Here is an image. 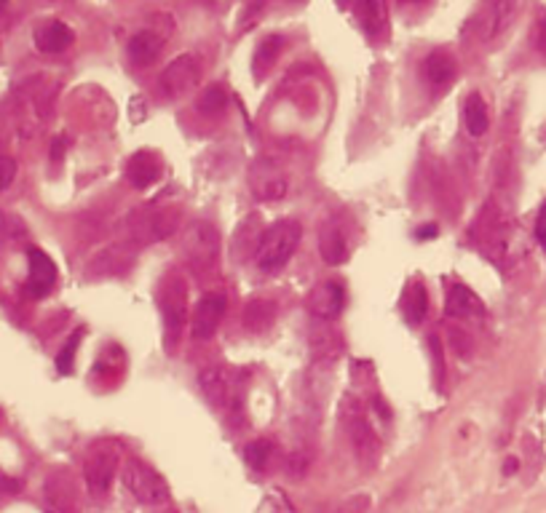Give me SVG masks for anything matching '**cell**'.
<instances>
[{
  "instance_id": "cell-30",
  "label": "cell",
  "mask_w": 546,
  "mask_h": 513,
  "mask_svg": "<svg viewBox=\"0 0 546 513\" xmlns=\"http://www.w3.org/2000/svg\"><path fill=\"white\" fill-rule=\"evenodd\" d=\"M244 452H247V463L252 470H265L268 463H271V458H273V441L254 439V441H249Z\"/></svg>"
},
{
  "instance_id": "cell-26",
  "label": "cell",
  "mask_w": 546,
  "mask_h": 513,
  "mask_svg": "<svg viewBox=\"0 0 546 513\" xmlns=\"http://www.w3.org/2000/svg\"><path fill=\"white\" fill-rule=\"evenodd\" d=\"M324 324H330V321H319V327L311 331V353H313L316 364H333L343 350L338 334Z\"/></svg>"
},
{
  "instance_id": "cell-17",
  "label": "cell",
  "mask_w": 546,
  "mask_h": 513,
  "mask_svg": "<svg viewBox=\"0 0 546 513\" xmlns=\"http://www.w3.org/2000/svg\"><path fill=\"white\" fill-rule=\"evenodd\" d=\"M164 177V161L153 150H137L126 163V180L134 190H145Z\"/></svg>"
},
{
  "instance_id": "cell-12",
  "label": "cell",
  "mask_w": 546,
  "mask_h": 513,
  "mask_svg": "<svg viewBox=\"0 0 546 513\" xmlns=\"http://www.w3.org/2000/svg\"><path fill=\"white\" fill-rule=\"evenodd\" d=\"M249 190L260 201H282L290 192V180L287 172L282 169L279 161L273 158H260L249 169Z\"/></svg>"
},
{
  "instance_id": "cell-39",
  "label": "cell",
  "mask_w": 546,
  "mask_h": 513,
  "mask_svg": "<svg viewBox=\"0 0 546 513\" xmlns=\"http://www.w3.org/2000/svg\"><path fill=\"white\" fill-rule=\"evenodd\" d=\"M437 235V228L434 225H429V228H421L418 231V238H434Z\"/></svg>"
},
{
  "instance_id": "cell-42",
  "label": "cell",
  "mask_w": 546,
  "mask_h": 513,
  "mask_svg": "<svg viewBox=\"0 0 546 513\" xmlns=\"http://www.w3.org/2000/svg\"><path fill=\"white\" fill-rule=\"evenodd\" d=\"M5 5H8V0H0V11H3Z\"/></svg>"
},
{
  "instance_id": "cell-25",
  "label": "cell",
  "mask_w": 546,
  "mask_h": 513,
  "mask_svg": "<svg viewBox=\"0 0 546 513\" xmlns=\"http://www.w3.org/2000/svg\"><path fill=\"white\" fill-rule=\"evenodd\" d=\"M319 254L327 265H343L348 260V241L338 225H324L319 235Z\"/></svg>"
},
{
  "instance_id": "cell-5",
  "label": "cell",
  "mask_w": 546,
  "mask_h": 513,
  "mask_svg": "<svg viewBox=\"0 0 546 513\" xmlns=\"http://www.w3.org/2000/svg\"><path fill=\"white\" fill-rule=\"evenodd\" d=\"M183 222V209L180 206H158L150 203L129 214L126 220V235L132 246H150L158 241H166L177 233Z\"/></svg>"
},
{
  "instance_id": "cell-6",
  "label": "cell",
  "mask_w": 546,
  "mask_h": 513,
  "mask_svg": "<svg viewBox=\"0 0 546 513\" xmlns=\"http://www.w3.org/2000/svg\"><path fill=\"white\" fill-rule=\"evenodd\" d=\"M220 231L206 222V220H196L188 225L185 238H183V254H185V262H188V271L196 276V279H206V276H214L217 273V265H220Z\"/></svg>"
},
{
  "instance_id": "cell-21",
  "label": "cell",
  "mask_w": 546,
  "mask_h": 513,
  "mask_svg": "<svg viewBox=\"0 0 546 513\" xmlns=\"http://www.w3.org/2000/svg\"><path fill=\"white\" fill-rule=\"evenodd\" d=\"M33 41H35V48L41 54H62L75 44V33H73L70 25L51 19V22H44L41 27H35Z\"/></svg>"
},
{
  "instance_id": "cell-8",
  "label": "cell",
  "mask_w": 546,
  "mask_h": 513,
  "mask_svg": "<svg viewBox=\"0 0 546 513\" xmlns=\"http://www.w3.org/2000/svg\"><path fill=\"white\" fill-rule=\"evenodd\" d=\"M121 478L129 495L143 506H164L169 500V484L161 478V473L137 458H126L121 463Z\"/></svg>"
},
{
  "instance_id": "cell-23",
  "label": "cell",
  "mask_w": 546,
  "mask_h": 513,
  "mask_svg": "<svg viewBox=\"0 0 546 513\" xmlns=\"http://www.w3.org/2000/svg\"><path fill=\"white\" fill-rule=\"evenodd\" d=\"M242 321L249 334H263L273 327L276 321V302L273 300H265V297H254L244 305V313H242Z\"/></svg>"
},
{
  "instance_id": "cell-1",
  "label": "cell",
  "mask_w": 546,
  "mask_h": 513,
  "mask_svg": "<svg viewBox=\"0 0 546 513\" xmlns=\"http://www.w3.org/2000/svg\"><path fill=\"white\" fill-rule=\"evenodd\" d=\"M155 297H158V311H161V321H164V345L169 353H174L185 337V327H188V305H191L188 276L180 268L166 271L158 283Z\"/></svg>"
},
{
  "instance_id": "cell-38",
  "label": "cell",
  "mask_w": 546,
  "mask_h": 513,
  "mask_svg": "<svg viewBox=\"0 0 546 513\" xmlns=\"http://www.w3.org/2000/svg\"><path fill=\"white\" fill-rule=\"evenodd\" d=\"M65 147H67V137H62V140H54V144H51V158H54V163H56V161H62V155H65Z\"/></svg>"
},
{
  "instance_id": "cell-37",
  "label": "cell",
  "mask_w": 546,
  "mask_h": 513,
  "mask_svg": "<svg viewBox=\"0 0 546 513\" xmlns=\"http://www.w3.org/2000/svg\"><path fill=\"white\" fill-rule=\"evenodd\" d=\"M536 238H539L541 249L546 252V201L541 203V209H539V217H536Z\"/></svg>"
},
{
  "instance_id": "cell-44",
  "label": "cell",
  "mask_w": 546,
  "mask_h": 513,
  "mask_svg": "<svg viewBox=\"0 0 546 513\" xmlns=\"http://www.w3.org/2000/svg\"><path fill=\"white\" fill-rule=\"evenodd\" d=\"M164 513H180V511H164Z\"/></svg>"
},
{
  "instance_id": "cell-20",
  "label": "cell",
  "mask_w": 546,
  "mask_h": 513,
  "mask_svg": "<svg viewBox=\"0 0 546 513\" xmlns=\"http://www.w3.org/2000/svg\"><path fill=\"white\" fill-rule=\"evenodd\" d=\"M445 313L450 319L472 321V319H482L485 316V305H482V300L466 283H452L447 289Z\"/></svg>"
},
{
  "instance_id": "cell-15",
  "label": "cell",
  "mask_w": 546,
  "mask_h": 513,
  "mask_svg": "<svg viewBox=\"0 0 546 513\" xmlns=\"http://www.w3.org/2000/svg\"><path fill=\"white\" fill-rule=\"evenodd\" d=\"M166 38H169V33L155 30V27H145V30L134 33L132 41H129V46H126L129 62L134 67H150L161 56V51L166 46Z\"/></svg>"
},
{
  "instance_id": "cell-34",
  "label": "cell",
  "mask_w": 546,
  "mask_h": 513,
  "mask_svg": "<svg viewBox=\"0 0 546 513\" xmlns=\"http://www.w3.org/2000/svg\"><path fill=\"white\" fill-rule=\"evenodd\" d=\"M367 508H370V498L367 495H356V498H348L335 513H364Z\"/></svg>"
},
{
  "instance_id": "cell-18",
  "label": "cell",
  "mask_w": 546,
  "mask_h": 513,
  "mask_svg": "<svg viewBox=\"0 0 546 513\" xmlns=\"http://www.w3.org/2000/svg\"><path fill=\"white\" fill-rule=\"evenodd\" d=\"M134 254H137V246H132L129 241L102 249L100 254L92 260V276H124V273H129Z\"/></svg>"
},
{
  "instance_id": "cell-29",
  "label": "cell",
  "mask_w": 546,
  "mask_h": 513,
  "mask_svg": "<svg viewBox=\"0 0 546 513\" xmlns=\"http://www.w3.org/2000/svg\"><path fill=\"white\" fill-rule=\"evenodd\" d=\"M196 107H199V113H204V115H220L228 107V92L220 84H214V86H209V89H204L199 94Z\"/></svg>"
},
{
  "instance_id": "cell-27",
  "label": "cell",
  "mask_w": 546,
  "mask_h": 513,
  "mask_svg": "<svg viewBox=\"0 0 546 513\" xmlns=\"http://www.w3.org/2000/svg\"><path fill=\"white\" fill-rule=\"evenodd\" d=\"M282 48H284V38H282V35H268V38H263V41L257 44L254 54H252V70H254V78H257V81H263V78L273 70V64H276Z\"/></svg>"
},
{
  "instance_id": "cell-36",
  "label": "cell",
  "mask_w": 546,
  "mask_h": 513,
  "mask_svg": "<svg viewBox=\"0 0 546 513\" xmlns=\"http://www.w3.org/2000/svg\"><path fill=\"white\" fill-rule=\"evenodd\" d=\"M265 3H268V0H247V5H244V11H242V27H247L249 22H254V19L260 16V11L265 8Z\"/></svg>"
},
{
  "instance_id": "cell-14",
  "label": "cell",
  "mask_w": 546,
  "mask_h": 513,
  "mask_svg": "<svg viewBox=\"0 0 546 513\" xmlns=\"http://www.w3.org/2000/svg\"><path fill=\"white\" fill-rule=\"evenodd\" d=\"M225 305H228V300H225L223 291H206L194 308L191 337L194 340H212L220 321H223V316H225Z\"/></svg>"
},
{
  "instance_id": "cell-33",
  "label": "cell",
  "mask_w": 546,
  "mask_h": 513,
  "mask_svg": "<svg viewBox=\"0 0 546 513\" xmlns=\"http://www.w3.org/2000/svg\"><path fill=\"white\" fill-rule=\"evenodd\" d=\"M16 172H19L16 161L11 155H0V190L11 187V183L16 180Z\"/></svg>"
},
{
  "instance_id": "cell-24",
  "label": "cell",
  "mask_w": 546,
  "mask_h": 513,
  "mask_svg": "<svg viewBox=\"0 0 546 513\" xmlns=\"http://www.w3.org/2000/svg\"><path fill=\"white\" fill-rule=\"evenodd\" d=\"M402 313L407 319V324L418 327L423 324V319L429 316V291H426V283L421 281H410L404 294H402Z\"/></svg>"
},
{
  "instance_id": "cell-9",
  "label": "cell",
  "mask_w": 546,
  "mask_h": 513,
  "mask_svg": "<svg viewBox=\"0 0 546 513\" xmlns=\"http://www.w3.org/2000/svg\"><path fill=\"white\" fill-rule=\"evenodd\" d=\"M517 11L520 0H480L474 16L469 19V33L482 44H493L509 30Z\"/></svg>"
},
{
  "instance_id": "cell-16",
  "label": "cell",
  "mask_w": 546,
  "mask_h": 513,
  "mask_svg": "<svg viewBox=\"0 0 546 513\" xmlns=\"http://www.w3.org/2000/svg\"><path fill=\"white\" fill-rule=\"evenodd\" d=\"M27 260H30V273H27V291L33 294V297H46L54 291V286H56V279H59V273H56V265H54V260H51L49 254L44 252V249H30L27 252Z\"/></svg>"
},
{
  "instance_id": "cell-43",
  "label": "cell",
  "mask_w": 546,
  "mask_h": 513,
  "mask_svg": "<svg viewBox=\"0 0 546 513\" xmlns=\"http://www.w3.org/2000/svg\"><path fill=\"white\" fill-rule=\"evenodd\" d=\"M287 3H295V5H300V3H305V0H287Z\"/></svg>"
},
{
  "instance_id": "cell-28",
  "label": "cell",
  "mask_w": 546,
  "mask_h": 513,
  "mask_svg": "<svg viewBox=\"0 0 546 513\" xmlns=\"http://www.w3.org/2000/svg\"><path fill=\"white\" fill-rule=\"evenodd\" d=\"M463 121L472 137H482L491 129V113H488V102L482 99V94L472 92L463 102Z\"/></svg>"
},
{
  "instance_id": "cell-31",
  "label": "cell",
  "mask_w": 546,
  "mask_h": 513,
  "mask_svg": "<svg viewBox=\"0 0 546 513\" xmlns=\"http://www.w3.org/2000/svg\"><path fill=\"white\" fill-rule=\"evenodd\" d=\"M81 337H84V331H73V337H70V340L65 342V348L59 350V356H56V370H59L62 374L73 372V364H75V353H78Z\"/></svg>"
},
{
  "instance_id": "cell-35",
  "label": "cell",
  "mask_w": 546,
  "mask_h": 513,
  "mask_svg": "<svg viewBox=\"0 0 546 513\" xmlns=\"http://www.w3.org/2000/svg\"><path fill=\"white\" fill-rule=\"evenodd\" d=\"M533 46L546 56V14H541L533 25Z\"/></svg>"
},
{
  "instance_id": "cell-22",
  "label": "cell",
  "mask_w": 546,
  "mask_h": 513,
  "mask_svg": "<svg viewBox=\"0 0 546 513\" xmlns=\"http://www.w3.org/2000/svg\"><path fill=\"white\" fill-rule=\"evenodd\" d=\"M455 73H458V62L445 48H437L423 59V75H426L429 86H434V89L450 86L455 81Z\"/></svg>"
},
{
  "instance_id": "cell-10",
  "label": "cell",
  "mask_w": 546,
  "mask_h": 513,
  "mask_svg": "<svg viewBox=\"0 0 546 513\" xmlns=\"http://www.w3.org/2000/svg\"><path fill=\"white\" fill-rule=\"evenodd\" d=\"M472 238L474 243L480 246V252L485 257H491L493 262L503 260V252H506V217L503 212L498 209L496 203H488L477 222L472 225Z\"/></svg>"
},
{
  "instance_id": "cell-40",
  "label": "cell",
  "mask_w": 546,
  "mask_h": 513,
  "mask_svg": "<svg viewBox=\"0 0 546 513\" xmlns=\"http://www.w3.org/2000/svg\"><path fill=\"white\" fill-rule=\"evenodd\" d=\"M402 5H418V3H426V0H399Z\"/></svg>"
},
{
  "instance_id": "cell-32",
  "label": "cell",
  "mask_w": 546,
  "mask_h": 513,
  "mask_svg": "<svg viewBox=\"0 0 546 513\" xmlns=\"http://www.w3.org/2000/svg\"><path fill=\"white\" fill-rule=\"evenodd\" d=\"M308 466H311V458L305 452H293L290 460H287V473L290 478H303L308 473Z\"/></svg>"
},
{
  "instance_id": "cell-41",
  "label": "cell",
  "mask_w": 546,
  "mask_h": 513,
  "mask_svg": "<svg viewBox=\"0 0 546 513\" xmlns=\"http://www.w3.org/2000/svg\"><path fill=\"white\" fill-rule=\"evenodd\" d=\"M506 473H514V468H517V463H514V460H509V463H506Z\"/></svg>"
},
{
  "instance_id": "cell-13",
  "label": "cell",
  "mask_w": 546,
  "mask_h": 513,
  "mask_svg": "<svg viewBox=\"0 0 546 513\" xmlns=\"http://www.w3.org/2000/svg\"><path fill=\"white\" fill-rule=\"evenodd\" d=\"M305 308L316 321H335L346 308V286H343V281L327 279L316 283L305 294Z\"/></svg>"
},
{
  "instance_id": "cell-2",
  "label": "cell",
  "mask_w": 546,
  "mask_h": 513,
  "mask_svg": "<svg viewBox=\"0 0 546 513\" xmlns=\"http://www.w3.org/2000/svg\"><path fill=\"white\" fill-rule=\"evenodd\" d=\"M300 238H303V225L295 217H282L271 228H265L257 235L254 243V265L260 273H279L287 268L293 254L298 252Z\"/></svg>"
},
{
  "instance_id": "cell-11",
  "label": "cell",
  "mask_w": 546,
  "mask_h": 513,
  "mask_svg": "<svg viewBox=\"0 0 546 513\" xmlns=\"http://www.w3.org/2000/svg\"><path fill=\"white\" fill-rule=\"evenodd\" d=\"M201 81V64L194 54H180L166 64V70L158 75V92L164 99H177L183 94L194 92Z\"/></svg>"
},
{
  "instance_id": "cell-4",
  "label": "cell",
  "mask_w": 546,
  "mask_h": 513,
  "mask_svg": "<svg viewBox=\"0 0 546 513\" xmlns=\"http://www.w3.org/2000/svg\"><path fill=\"white\" fill-rule=\"evenodd\" d=\"M244 385H247V374H242L233 367H206L199 372V388L204 399L228 418L242 415Z\"/></svg>"
},
{
  "instance_id": "cell-19",
  "label": "cell",
  "mask_w": 546,
  "mask_h": 513,
  "mask_svg": "<svg viewBox=\"0 0 546 513\" xmlns=\"http://www.w3.org/2000/svg\"><path fill=\"white\" fill-rule=\"evenodd\" d=\"M356 19L372 41L389 38V0H356Z\"/></svg>"
},
{
  "instance_id": "cell-7",
  "label": "cell",
  "mask_w": 546,
  "mask_h": 513,
  "mask_svg": "<svg viewBox=\"0 0 546 513\" xmlns=\"http://www.w3.org/2000/svg\"><path fill=\"white\" fill-rule=\"evenodd\" d=\"M121 460H124V449L113 439H102L89 447L84 460V481L94 500H104L110 495V487L115 476L121 473Z\"/></svg>"
},
{
  "instance_id": "cell-3",
  "label": "cell",
  "mask_w": 546,
  "mask_h": 513,
  "mask_svg": "<svg viewBox=\"0 0 546 513\" xmlns=\"http://www.w3.org/2000/svg\"><path fill=\"white\" fill-rule=\"evenodd\" d=\"M341 422H343V430H346L348 444H351V452L356 458V463L364 468V470H372L381 463V439L372 428V422L367 418V409L364 404L356 399V396H343L341 401Z\"/></svg>"
}]
</instances>
